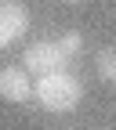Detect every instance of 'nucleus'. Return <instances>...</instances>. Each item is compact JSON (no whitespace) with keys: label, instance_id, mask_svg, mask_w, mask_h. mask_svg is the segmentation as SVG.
<instances>
[{"label":"nucleus","instance_id":"f03ea898","mask_svg":"<svg viewBox=\"0 0 116 130\" xmlns=\"http://www.w3.org/2000/svg\"><path fill=\"white\" fill-rule=\"evenodd\" d=\"M22 69H25L29 76H44V72H55V69H69V58L58 51L55 40H36V43L25 47Z\"/></svg>","mask_w":116,"mask_h":130},{"label":"nucleus","instance_id":"f257e3e1","mask_svg":"<svg viewBox=\"0 0 116 130\" xmlns=\"http://www.w3.org/2000/svg\"><path fill=\"white\" fill-rule=\"evenodd\" d=\"M33 98L40 101V108L65 116V112H73L84 101V87H80V79L69 69H55V72H44L33 83Z\"/></svg>","mask_w":116,"mask_h":130},{"label":"nucleus","instance_id":"7ed1b4c3","mask_svg":"<svg viewBox=\"0 0 116 130\" xmlns=\"http://www.w3.org/2000/svg\"><path fill=\"white\" fill-rule=\"evenodd\" d=\"M29 29V11L18 0H0V47L22 40Z\"/></svg>","mask_w":116,"mask_h":130},{"label":"nucleus","instance_id":"20e7f679","mask_svg":"<svg viewBox=\"0 0 116 130\" xmlns=\"http://www.w3.org/2000/svg\"><path fill=\"white\" fill-rule=\"evenodd\" d=\"M0 98L4 101H15L22 105L33 98V79L22 65H7V69H0Z\"/></svg>","mask_w":116,"mask_h":130},{"label":"nucleus","instance_id":"0eeeda50","mask_svg":"<svg viewBox=\"0 0 116 130\" xmlns=\"http://www.w3.org/2000/svg\"><path fill=\"white\" fill-rule=\"evenodd\" d=\"M65 4H84V0H65Z\"/></svg>","mask_w":116,"mask_h":130},{"label":"nucleus","instance_id":"39448f33","mask_svg":"<svg viewBox=\"0 0 116 130\" xmlns=\"http://www.w3.org/2000/svg\"><path fill=\"white\" fill-rule=\"evenodd\" d=\"M94 72L105 79V83H116V43L102 47V51L94 54Z\"/></svg>","mask_w":116,"mask_h":130},{"label":"nucleus","instance_id":"423d86ee","mask_svg":"<svg viewBox=\"0 0 116 130\" xmlns=\"http://www.w3.org/2000/svg\"><path fill=\"white\" fill-rule=\"evenodd\" d=\"M55 43H58V51L69 58V61H73V58L80 54V47H84V32H80V29H65V32H62Z\"/></svg>","mask_w":116,"mask_h":130}]
</instances>
